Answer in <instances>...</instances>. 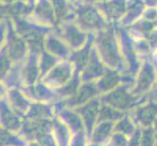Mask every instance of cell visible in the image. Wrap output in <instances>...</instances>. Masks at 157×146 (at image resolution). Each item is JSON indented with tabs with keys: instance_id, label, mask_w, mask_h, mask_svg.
<instances>
[{
	"instance_id": "obj_1",
	"label": "cell",
	"mask_w": 157,
	"mask_h": 146,
	"mask_svg": "<svg viewBox=\"0 0 157 146\" xmlns=\"http://www.w3.org/2000/svg\"><path fill=\"white\" fill-rule=\"evenodd\" d=\"M153 77H154L153 68L149 63H147L144 66L142 73H140V82H139V85H138V90L140 91V92L147 90L150 86V84L152 83Z\"/></svg>"
},
{
	"instance_id": "obj_2",
	"label": "cell",
	"mask_w": 157,
	"mask_h": 146,
	"mask_svg": "<svg viewBox=\"0 0 157 146\" xmlns=\"http://www.w3.org/2000/svg\"><path fill=\"white\" fill-rule=\"evenodd\" d=\"M152 29H153V24L150 23V21H140L139 24V30L143 34L149 35Z\"/></svg>"
},
{
	"instance_id": "obj_3",
	"label": "cell",
	"mask_w": 157,
	"mask_h": 146,
	"mask_svg": "<svg viewBox=\"0 0 157 146\" xmlns=\"http://www.w3.org/2000/svg\"><path fill=\"white\" fill-rule=\"evenodd\" d=\"M155 114V107L149 106L147 108H144L142 110V120H147L150 121L152 119L153 115Z\"/></svg>"
},
{
	"instance_id": "obj_4",
	"label": "cell",
	"mask_w": 157,
	"mask_h": 146,
	"mask_svg": "<svg viewBox=\"0 0 157 146\" xmlns=\"http://www.w3.org/2000/svg\"><path fill=\"white\" fill-rule=\"evenodd\" d=\"M147 2L149 3V4H156L157 0H147Z\"/></svg>"
}]
</instances>
